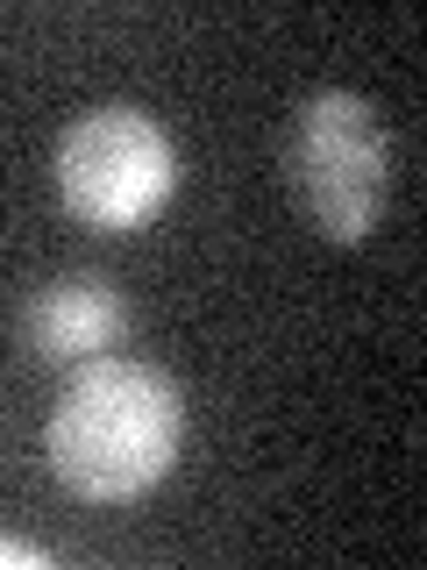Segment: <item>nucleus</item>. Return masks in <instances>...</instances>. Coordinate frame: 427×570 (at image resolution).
Listing matches in <instances>:
<instances>
[{
  "instance_id": "nucleus-1",
  "label": "nucleus",
  "mask_w": 427,
  "mask_h": 570,
  "mask_svg": "<svg viewBox=\"0 0 427 570\" xmlns=\"http://www.w3.org/2000/svg\"><path fill=\"white\" fill-rule=\"evenodd\" d=\"M178 442H186V392L171 371L136 356L79 364V379L58 392L43 421V456L58 485L93 507L142 499L178 463Z\"/></svg>"
},
{
  "instance_id": "nucleus-2",
  "label": "nucleus",
  "mask_w": 427,
  "mask_h": 570,
  "mask_svg": "<svg viewBox=\"0 0 427 570\" xmlns=\"http://www.w3.org/2000/svg\"><path fill=\"white\" fill-rule=\"evenodd\" d=\"M50 171H58L64 214H79L86 228H142L178 193V142L157 115L107 100L71 115Z\"/></svg>"
},
{
  "instance_id": "nucleus-3",
  "label": "nucleus",
  "mask_w": 427,
  "mask_h": 570,
  "mask_svg": "<svg viewBox=\"0 0 427 570\" xmlns=\"http://www.w3.org/2000/svg\"><path fill=\"white\" fill-rule=\"evenodd\" d=\"M285 171H292V193L307 207V222L328 243H364L378 228V214L391 200V142L385 121L370 115L364 94H342V86H320L307 94L292 121V150H285Z\"/></svg>"
},
{
  "instance_id": "nucleus-4",
  "label": "nucleus",
  "mask_w": 427,
  "mask_h": 570,
  "mask_svg": "<svg viewBox=\"0 0 427 570\" xmlns=\"http://www.w3.org/2000/svg\"><path fill=\"white\" fill-rule=\"evenodd\" d=\"M121 328H129V299L100 272H64V278L36 285L22 307V343L43 364H93V356L121 343Z\"/></svg>"
},
{
  "instance_id": "nucleus-5",
  "label": "nucleus",
  "mask_w": 427,
  "mask_h": 570,
  "mask_svg": "<svg viewBox=\"0 0 427 570\" xmlns=\"http://www.w3.org/2000/svg\"><path fill=\"white\" fill-rule=\"evenodd\" d=\"M0 570H50V557L36 542H14V534H0Z\"/></svg>"
}]
</instances>
